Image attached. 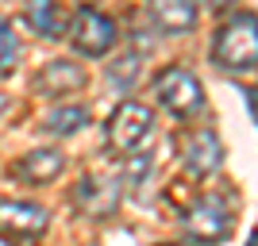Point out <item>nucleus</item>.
Returning a JSON list of instances; mask_svg holds the SVG:
<instances>
[{
    "label": "nucleus",
    "mask_w": 258,
    "mask_h": 246,
    "mask_svg": "<svg viewBox=\"0 0 258 246\" xmlns=\"http://www.w3.org/2000/svg\"><path fill=\"white\" fill-rule=\"evenodd\" d=\"M258 23H254V12H243L235 16L231 23L220 27L212 43V58L216 65L224 69H254V58H258Z\"/></svg>",
    "instance_id": "obj_1"
},
{
    "label": "nucleus",
    "mask_w": 258,
    "mask_h": 246,
    "mask_svg": "<svg viewBox=\"0 0 258 246\" xmlns=\"http://www.w3.org/2000/svg\"><path fill=\"white\" fill-rule=\"evenodd\" d=\"M77 208L89 215V219H108L119 204V181L104 177V173H93V177H81L74 189Z\"/></svg>",
    "instance_id": "obj_7"
},
{
    "label": "nucleus",
    "mask_w": 258,
    "mask_h": 246,
    "mask_svg": "<svg viewBox=\"0 0 258 246\" xmlns=\"http://www.w3.org/2000/svg\"><path fill=\"white\" fill-rule=\"evenodd\" d=\"M116 23L112 16L104 12H93V8H81L74 16V27H70V43H74L77 54H85V58H100L116 46Z\"/></svg>",
    "instance_id": "obj_3"
},
{
    "label": "nucleus",
    "mask_w": 258,
    "mask_h": 246,
    "mask_svg": "<svg viewBox=\"0 0 258 246\" xmlns=\"http://www.w3.org/2000/svg\"><path fill=\"white\" fill-rule=\"evenodd\" d=\"M185 170L193 173V177H208V173L220 170V158H224V146H220V135L212 127L205 131H193L189 139H185Z\"/></svg>",
    "instance_id": "obj_8"
},
{
    "label": "nucleus",
    "mask_w": 258,
    "mask_h": 246,
    "mask_svg": "<svg viewBox=\"0 0 258 246\" xmlns=\"http://www.w3.org/2000/svg\"><path fill=\"white\" fill-rule=\"evenodd\" d=\"M27 23H31L35 31L43 35V39H58V35L66 31V16L58 4H50V0H39V4H31L27 8Z\"/></svg>",
    "instance_id": "obj_12"
},
{
    "label": "nucleus",
    "mask_w": 258,
    "mask_h": 246,
    "mask_svg": "<svg viewBox=\"0 0 258 246\" xmlns=\"http://www.w3.org/2000/svg\"><path fill=\"white\" fill-rule=\"evenodd\" d=\"M197 4H189V0H158V4H151L147 8V20H151V27H158V31L166 35H181V31H193L197 27Z\"/></svg>",
    "instance_id": "obj_9"
},
{
    "label": "nucleus",
    "mask_w": 258,
    "mask_h": 246,
    "mask_svg": "<svg viewBox=\"0 0 258 246\" xmlns=\"http://www.w3.org/2000/svg\"><path fill=\"white\" fill-rule=\"evenodd\" d=\"M50 227V215L46 208L31 200H0V235L16 238V242H27V238H39Z\"/></svg>",
    "instance_id": "obj_6"
},
{
    "label": "nucleus",
    "mask_w": 258,
    "mask_h": 246,
    "mask_svg": "<svg viewBox=\"0 0 258 246\" xmlns=\"http://www.w3.org/2000/svg\"><path fill=\"white\" fill-rule=\"evenodd\" d=\"M154 97H158L162 108H170L173 116H181V119L205 108V89H201L197 73H189V69H181V65H170V69L158 73Z\"/></svg>",
    "instance_id": "obj_2"
},
{
    "label": "nucleus",
    "mask_w": 258,
    "mask_h": 246,
    "mask_svg": "<svg viewBox=\"0 0 258 246\" xmlns=\"http://www.w3.org/2000/svg\"><path fill=\"white\" fill-rule=\"evenodd\" d=\"M227 231H231V212L220 196H201L185 212V235L197 242H224Z\"/></svg>",
    "instance_id": "obj_5"
},
{
    "label": "nucleus",
    "mask_w": 258,
    "mask_h": 246,
    "mask_svg": "<svg viewBox=\"0 0 258 246\" xmlns=\"http://www.w3.org/2000/svg\"><path fill=\"white\" fill-rule=\"evenodd\" d=\"M16 58H20V39L12 35V23L0 16V73H12Z\"/></svg>",
    "instance_id": "obj_14"
},
{
    "label": "nucleus",
    "mask_w": 258,
    "mask_h": 246,
    "mask_svg": "<svg viewBox=\"0 0 258 246\" xmlns=\"http://www.w3.org/2000/svg\"><path fill=\"white\" fill-rule=\"evenodd\" d=\"M135 77H139V58H135V54L119 58V62L108 69V81H112V85H119V89H127Z\"/></svg>",
    "instance_id": "obj_15"
},
{
    "label": "nucleus",
    "mask_w": 258,
    "mask_h": 246,
    "mask_svg": "<svg viewBox=\"0 0 258 246\" xmlns=\"http://www.w3.org/2000/svg\"><path fill=\"white\" fill-rule=\"evenodd\" d=\"M62 166H66L62 150L43 146V150H31V154L16 166V177H23V181H31V185H46V181H54V177L62 173Z\"/></svg>",
    "instance_id": "obj_11"
},
{
    "label": "nucleus",
    "mask_w": 258,
    "mask_h": 246,
    "mask_svg": "<svg viewBox=\"0 0 258 246\" xmlns=\"http://www.w3.org/2000/svg\"><path fill=\"white\" fill-rule=\"evenodd\" d=\"M81 127H89V108H81V104H62L46 116V131L50 135H74Z\"/></svg>",
    "instance_id": "obj_13"
},
{
    "label": "nucleus",
    "mask_w": 258,
    "mask_h": 246,
    "mask_svg": "<svg viewBox=\"0 0 258 246\" xmlns=\"http://www.w3.org/2000/svg\"><path fill=\"white\" fill-rule=\"evenodd\" d=\"M151 131H154L151 108L135 104V100H123L112 112V119H108V142L116 150H139L143 142L151 139Z\"/></svg>",
    "instance_id": "obj_4"
},
{
    "label": "nucleus",
    "mask_w": 258,
    "mask_h": 246,
    "mask_svg": "<svg viewBox=\"0 0 258 246\" xmlns=\"http://www.w3.org/2000/svg\"><path fill=\"white\" fill-rule=\"evenodd\" d=\"M39 93H50V97H66V93H74V89L85 85V69L77 62H66V58H58V62H46L43 73H39Z\"/></svg>",
    "instance_id": "obj_10"
}]
</instances>
